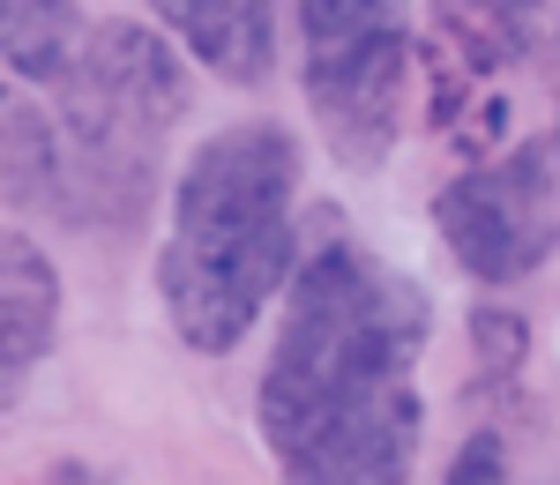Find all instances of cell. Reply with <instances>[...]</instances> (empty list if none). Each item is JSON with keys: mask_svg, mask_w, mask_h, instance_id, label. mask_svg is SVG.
<instances>
[{"mask_svg": "<svg viewBox=\"0 0 560 485\" xmlns=\"http://www.w3.org/2000/svg\"><path fill=\"white\" fill-rule=\"evenodd\" d=\"M441 68H509L523 45H530V23H538V0H441Z\"/></svg>", "mask_w": 560, "mask_h": 485, "instance_id": "9c48e42d", "label": "cell"}, {"mask_svg": "<svg viewBox=\"0 0 560 485\" xmlns=\"http://www.w3.org/2000/svg\"><path fill=\"white\" fill-rule=\"evenodd\" d=\"M404 83H411V45L388 23L374 38L345 45V52H314L306 60V97H314V120L329 134V150L345 165H382L396 150L404 128Z\"/></svg>", "mask_w": 560, "mask_h": 485, "instance_id": "5b68a950", "label": "cell"}, {"mask_svg": "<svg viewBox=\"0 0 560 485\" xmlns=\"http://www.w3.org/2000/svg\"><path fill=\"white\" fill-rule=\"evenodd\" d=\"M448 485H509V456H501V434H471Z\"/></svg>", "mask_w": 560, "mask_h": 485, "instance_id": "8fae6325", "label": "cell"}, {"mask_svg": "<svg viewBox=\"0 0 560 485\" xmlns=\"http://www.w3.org/2000/svg\"><path fill=\"white\" fill-rule=\"evenodd\" d=\"M292 187L300 142L277 120L210 134L173 187V232L158 292L195 352H232L292 276Z\"/></svg>", "mask_w": 560, "mask_h": 485, "instance_id": "7a4b0ae2", "label": "cell"}, {"mask_svg": "<svg viewBox=\"0 0 560 485\" xmlns=\"http://www.w3.org/2000/svg\"><path fill=\"white\" fill-rule=\"evenodd\" d=\"M388 23H396V0H300L306 60H314V52H345V45L374 38Z\"/></svg>", "mask_w": 560, "mask_h": 485, "instance_id": "30bf717a", "label": "cell"}, {"mask_svg": "<svg viewBox=\"0 0 560 485\" xmlns=\"http://www.w3.org/2000/svg\"><path fill=\"white\" fill-rule=\"evenodd\" d=\"M427 299L366 247L329 239L284 292L261 374V441L284 485H404L419 456Z\"/></svg>", "mask_w": 560, "mask_h": 485, "instance_id": "6da1fadb", "label": "cell"}, {"mask_svg": "<svg viewBox=\"0 0 560 485\" xmlns=\"http://www.w3.org/2000/svg\"><path fill=\"white\" fill-rule=\"evenodd\" d=\"M433 232L478 284H523L560 247V173L553 150L516 142L501 165L448 179L433 194Z\"/></svg>", "mask_w": 560, "mask_h": 485, "instance_id": "277c9868", "label": "cell"}, {"mask_svg": "<svg viewBox=\"0 0 560 485\" xmlns=\"http://www.w3.org/2000/svg\"><path fill=\"white\" fill-rule=\"evenodd\" d=\"M83 31L90 23L75 15V0H0V60L38 90L68 75Z\"/></svg>", "mask_w": 560, "mask_h": 485, "instance_id": "ba28073f", "label": "cell"}, {"mask_svg": "<svg viewBox=\"0 0 560 485\" xmlns=\"http://www.w3.org/2000/svg\"><path fill=\"white\" fill-rule=\"evenodd\" d=\"M173 38L224 83H261L269 60H277V23H269V0H150Z\"/></svg>", "mask_w": 560, "mask_h": 485, "instance_id": "52a82bcc", "label": "cell"}, {"mask_svg": "<svg viewBox=\"0 0 560 485\" xmlns=\"http://www.w3.org/2000/svg\"><path fill=\"white\" fill-rule=\"evenodd\" d=\"M52 90V217L60 224H142L150 179L173 120H187V68L142 23H90Z\"/></svg>", "mask_w": 560, "mask_h": 485, "instance_id": "3957f363", "label": "cell"}, {"mask_svg": "<svg viewBox=\"0 0 560 485\" xmlns=\"http://www.w3.org/2000/svg\"><path fill=\"white\" fill-rule=\"evenodd\" d=\"M60 329V269L38 239L0 232V411L31 389Z\"/></svg>", "mask_w": 560, "mask_h": 485, "instance_id": "8992f818", "label": "cell"}]
</instances>
